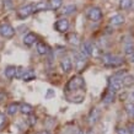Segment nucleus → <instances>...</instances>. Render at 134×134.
<instances>
[{
	"mask_svg": "<svg viewBox=\"0 0 134 134\" xmlns=\"http://www.w3.org/2000/svg\"><path fill=\"white\" fill-rule=\"evenodd\" d=\"M85 89V81L81 76H73L70 79L66 86H65V93L68 95L70 92H74L76 90H82Z\"/></svg>",
	"mask_w": 134,
	"mask_h": 134,
	"instance_id": "f257e3e1",
	"label": "nucleus"
},
{
	"mask_svg": "<svg viewBox=\"0 0 134 134\" xmlns=\"http://www.w3.org/2000/svg\"><path fill=\"white\" fill-rule=\"evenodd\" d=\"M102 60H103V65L105 66H108V68H117V66H121L123 64V59L122 57H118V55H112V54H105L102 57Z\"/></svg>",
	"mask_w": 134,
	"mask_h": 134,
	"instance_id": "f03ea898",
	"label": "nucleus"
},
{
	"mask_svg": "<svg viewBox=\"0 0 134 134\" xmlns=\"http://www.w3.org/2000/svg\"><path fill=\"white\" fill-rule=\"evenodd\" d=\"M86 17L91 21H100L102 19V11L101 9L97 8V6H92V8H89L86 10Z\"/></svg>",
	"mask_w": 134,
	"mask_h": 134,
	"instance_id": "7ed1b4c3",
	"label": "nucleus"
},
{
	"mask_svg": "<svg viewBox=\"0 0 134 134\" xmlns=\"http://www.w3.org/2000/svg\"><path fill=\"white\" fill-rule=\"evenodd\" d=\"M73 55H74V63H75V66H76L77 71H82L86 62H87L86 60V57L81 52H74Z\"/></svg>",
	"mask_w": 134,
	"mask_h": 134,
	"instance_id": "20e7f679",
	"label": "nucleus"
},
{
	"mask_svg": "<svg viewBox=\"0 0 134 134\" xmlns=\"http://www.w3.org/2000/svg\"><path fill=\"white\" fill-rule=\"evenodd\" d=\"M122 79L116 76L110 77L108 80V91H112V92H117L119 90L122 89Z\"/></svg>",
	"mask_w": 134,
	"mask_h": 134,
	"instance_id": "39448f33",
	"label": "nucleus"
},
{
	"mask_svg": "<svg viewBox=\"0 0 134 134\" xmlns=\"http://www.w3.org/2000/svg\"><path fill=\"white\" fill-rule=\"evenodd\" d=\"M0 35L5 38H11L15 35V30L10 24H1L0 25Z\"/></svg>",
	"mask_w": 134,
	"mask_h": 134,
	"instance_id": "423d86ee",
	"label": "nucleus"
},
{
	"mask_svg": "<svg viewBox=\"0 0 134 134\" xmlns=\"http://www.w3.org/2000/svg\"><path fill=\"white\" fill-rule=\"evenodd\" d=\"M33 12H35L33 11V4H29L25 5V6H21L17 10V16H19V19H27Z\"/></svg>",
	"mask_w": 134,
	"mask_h": 134,
	"instance_id": "0eeeda50",
	"label": "nucleus"
},
{
	"mask_svg": "<svg viewBox=\"0 0 134 134\" xmlns=\"http://www.w3.org/2000/svg\"><path fill=\"white\" fill-rule=\"evenodd\" d=\"M54 29H55V31H58V32H62V33L66 32L68 29H69V21L66 20V19H59V20L54 24Z\"/></svg>",
	"mask_w": 134,
	"mask_h": 134,
	"instance_id": "6e6552de",
	"label": "nucleus"
},
{
	"mask_svg": "<svg viewBox=\"0 0 134 134\" xmlns=\"http://www.w3.org/2000/svg\"><path fill=\"white\" fill-rule=\"evenodd\" d=\"M60 68L64 73H69L70 70L73 69V62L70 59L69 57H64L62 58L60 60Z\"/></svg>",
	"mask_w": 134,
	"mask_h": 134,
	"instance_id": "1a4fd4ad",
	"label": "nucleus"
},
{
	"mask_svg": "<svg viewBox=\"0 0 134 134\" xmlns=\"http://www.w3.org/2000/svg\"><path fill=\"white\" fill-rule=\"evenodd\" d=\"M80 52L85 55V57H91L93 53V47H92V43L89 41L84 42V43H81V51Z\"/></svg>",
	"mask_w": 134,
	"mask_h": 134,
	"instance_id": "9d476101",
	"label": "nucleus"
},
{
	"mask_svg": "<svg viewBox=\"0 0 134 134\" xmlns=\"http://www.w3.org/2000/svg\"><path fill=\"white\" fill-rule=\"evenodd\" d=\"M36 51H37L38 54H41V55H46V54L49 52V48L47 47V44L43 43V42H37L36 43Z\"/></svg>",
	"mask_w": 134,
	"mask_h": 134,
	"instance_id": "9b49d317",
	"label": "nucleus"
},
{
	"mask_svg": "<svg viewBox=\"0 0 134 134\" xmlns=\"http://www.w3.org/2000/svg\"><path fill=\"white\" fill-rule=\"evenodd\" d=\"M47 9H51L49 8V4L47 1H38L36 4H33V11L35 12L43 11V10H47Z\"/></svg>",
	"mask_w": 134,
	"mask_h": 134,
	"instance_id": "f8f14e48",
	"label": "nucleus"
},
{
	"mask_svg": "<svg viewBox=\"0 0 134 134\" xmlns=\"http://www.w3.org/2000/svg\"><path fill=\"white\" fill-rule=\"evenodd\" d=\"M37 41V37H36V35L35 33H27L26 36L24 37V43L26 46H32L35 42Z\"/></svg>",
	"mask_w": 134,
	"mask_h": 134,
	"instance_id": "ddd939ff",
	"label": "nucleus"
},
{
	"mask_svg": "<svg viewBox=\"0 0 134 134\" xmlns=\"http://www.w3.org/2000/svg\"><path fill=\"white\" fill-rule=\"evenodd\" d=\"M36 77V74H35V71L31 69H26V71H25L24 76H22V80L24 81H31V80H33Z\"/></svg>",
	"mask_w": 134,
	"mask_h": 134,
	"instance_id": "4468645a",
	"label": "nucleus"
},
{
	"mask_svg": "<svg viewBox=\"0 0 134 134\" xmlns=\"http://www.w3.org/2000/svg\"><path fill=\"white\" fill-rule=\"evenodd\" d=\"M15 73H16V66H14V65H9L8 68L5 69V76L8 79L15 77Z\"/></svg>",
	"mask_w": 134,
	"mask_h": 134,
	"instance_id": "2eb2a0df",
	"label": "nucleus"
},
{
	"mask_svg": "<svg viewBox=\"0 0 134 134\" xmlns=\"http://www.w3.org/2000/svg\"><path fill=\"white\" fill-rule=\"evenodd\" d=\"M19 111H20V107H19L17 103H10V105L8 106L6 112H8V114H10V116H14V114H16Z\"/></svg>",
	"mask_w": 134,
	"mask_h": 134,
	"instance_id": "dca6fc26",
	"label": "nucleus"
},
{
	"mask_svg": "<svg viewBox=\"0 0 134 134\" xmlns=\"http://www.w3.org/2000/svg\"><path fill=\"white\" fill-rule=\"evenodd\" d=\"M111 24L114 25V26H118V25L124 24V17L122 15H114L113 17H111Z\"/></svg>",
	"mask_w": 134,
	"mask_h": 134,
	"instance_id": "f3484780",
	"label": "nucleus"
},
{
	"mask_svg": "<svg viewBox=\"0 0 134 134\" xmlns=\"http://www.w3.org/2000/svg\"><path fill=\"white\" fill-rule=\"evenodd\" d=\"M134 84V76L133 75H126L122 77V85L123 86H132Z\"/></svg>",
	"mask_w": 134,
	"mask_h": 134,
	"instance_id": "a211bd4d",
	"label": "nucleus"
},
{
	"mask_svg": "<svg viewBox=\"0 0 134 134\" xmlns=\"http://www.w3.org/2000/svg\"><path fill=\"white\" fill-rule=\"evenodd\" d=\"M98 117H100V111H98V108H93L92 111H91V113H90V123H96L97 122Z\"/></svg>",
	"mask_w": 134,
	"mask_h": 134,
	"instance_id": "6ab92c4d",
	"label": "nucleus"
},
{
	"mask_svg": "<svg viewBox=\"0 0 134 134\" xmlns=\"http://www.w3.org/2000/svg\"><path fill=\"white\" fill-rule=\"evenodd\" d=\"M20 111H21V113H24V114H32L33 107L31 105H29V103H24L20 107Z\"/></svg>",
	"mask_w": 134,
	"mask_h": 134,
	"instance_id": "aec40b11",
	"label": "nucleus"
},
{
	"mask_svg": "<svg viewBox=\"0 0 134 134\" xmlns=\"http://www.w3.org/2000/svg\"><path fill=\"white\" fill-rule=\"evenodd\" d=\"M133 5V0H119V6L123 10H128V9L132 8Z\"/></svg>",
	"mask_w": 134,
	"mask_h": 134,
	"instance_id": "412c9836",
	"label": "nucleus"
},
{
	"mask_svg": "<svg viewBox=\"0 0 134 134\" xmlns=\"http://www.w3.org/2000/svg\"><path fill=\"white\" fill-rule=\"evenodd\" d=\"M114 100V92H112V91H107V93H106L105 96H103V103H110V102H112Z\"/></svg>",
	"mask_w": 134,
	"mask_h": 134,
	"instance_id": "4be33fe9",
	"label": "nucleus"
},
{
	"mask_svg": "<svg viewBox=\"0 0 134 134\" xmlns=\"http://www.w3.org/2000/svg\"><path fill=\"white\" fill-rule=\"evenodd\" d=\"M126 112L129 117H134V102H129L126 105Z\"/></svg>",
	"mask_w": 134,
	"mask_h": 134,
	"instance_id": "5701e85b",
	"label": "nucleus"
},
{
	"mask_svg": "<svg viewBox=\"0 0 134 134\" xmlns=\"http://www.w3.org/2000/svg\"><path fill=\"white\" fill-rule=\"evenodd\" d=\"M62 4H63V0H51L49 8L53 9V10H58L62 6Z\"/></svg>",
	"mask_w": 134,
	"mask_h": 134,
	"instance_id": "b1692460",
	"label": "nucleus"
},
{
	"mask_svg": "<svg viewBox=\"0 0 134 134\" xmlns=\"http://www.w3.org/2000/svg\"><path fill=\"white\" fill-rule=\"evenodd\" d=\"M124 53H126L127 55L134 54V44L133 43H128V44L124 46Z\"/></svg>",
	"mask_w": 134,
	"mask_h": 134,
	"instance_id": "393cba45",
	"label": "nucleus"
},
{
	"mask_svg": "<svg viewBox=\"0 0 134 134\" xmlns=\"http://www.w3.org/2000/svg\"><path fill=\"white\" fill-rule=\"evenodd\" d=\"M75 10H76V6H75V5H68V6L64 8L63 14H64V15H70V14L75 12Z\"/></svg>",
	"mask_w": 134,
	"mask_h": 134,
	"instance_id": "a878e982",
	"label": "nucleus"
},
{
	"mask_svg": "<svg viewBox=\"0 0 134 134\" xmlns=\"http://www.w3.org/2000/svg\"><path fill=\"white\" fill-rule=\"evenodd\" d=\"M25 71H26V69H24L22 66H17V68H16V73H15V77H17V79H22Z\"/></svg>",
	"mask_w": 134,
	"mask_h": 134,
	"instance_id": "bb28decb",
	"label": "nucleus"
},
{
	"mask_svg": "<svg viewBox=\"0 0 134 134\" xmlns=\"http://www.w3.org/2000/svg\"><path fill=\"white\" fill-rule=\"evenodd\" d=\"M68 40H69L70 43H75V44H76L77 41H79V40H77V35H75V33H70L69 37H68Z\"/></svg>",
	"mask_w": 134,
	"mask_h": 134,
	"instance_id": "cd10ccee",
	"label": "nucleus"
},
{
	"mask_svg": "<svg viewBox=\"0 0 134 134\" xmlns=\"http://www.w3.org/2000/svg\"><path fill=\"white\" fill-rule=\"evenodd\" d=\"M5 124H6V117H5L4 113L0 112V129H3Z\"/></svg>",
	"mask_w": 134,
	"mask_h": 134,
	"instance_id": "c85d7f7f",
	"label": "nucleus"
},
{
	"mask_svg": "<svg viewBox=\"0 0 134 134\" xmlns=\"http://www.w3.org/2000/svg\"><path fill=\"white\" fill-rule=\"evenodd\" d=\"M128 134H134V123H130L128 126V129H127Z\"/></svg>",
	"mask_w": 134,
	"mask_h": 134,
	"instance_id": "c756f323",
	"label": "nucleus"
},
{
	"mask_svg": "<svg viewBox=\"0 0 134 134\" xmlns=\"http://www.w3.org/2000/svg\"><path fill=\"white\" fill-rule=\"evenodd\" d=\"M118 133L119 134H128V132H127V129H119L118 130Z\"/></svg>",
	"mask_w": 134,
	"mask_h": 134,
	"instance_id": "7c9ffc66",
	"label": "nucleus"
},
{
	"mask_svg": "<svg viewBox=\"0 0 134 134\" xmlns=\"http://www.w3.org/2000/svg\"><path fill=\"white\" fill-rule=\"evenodd\" d=\"M129 60L132 62V63H134V54H132V55H130V58H129Z\"/></svg>",
	"mask_w": 134,
	"mask_h": 134,
	"instance_id": "2f4dec72",
	"label": "nucleus"
},
{
	"mask_svg": "<svg viewBox=\"0 0 134 134\" xmlns=\"http://www.w3.org/2000/svg\"><path fill=\"white\" fill-rule=\"evenodd\" d=\"M40 134H51V133H49L48 130H42V132H41Z\"/></svg>",
	"mask_w": 134,
	"mask_h": 134,
	"instance_id": "473e14b6",
	"label": "nucleus"
},
{
	"mask_svg": "<svg viewBox=\"0 0 134 134\" xmlns=\"http://www.w3.org/2000/svg\"><path fill=\"white\" fill-rule=\"evenodd\" d=\"M52 95H54V93L52 92V90H49V92H48V95H47V97H49V96H52Z\"/></svg>",
	"mask_w": 134,
	"mask_h": 134,
	"instance_id": "72a5a7b5",
	"label": "nucleus"
},
{
	"mask_svg": "<svg viewBox=\"0 0 134 134\" xmlns=\"http://www.w3.org/2000/svg\"><path fill=\"white\" fill-rule=\"evenodd\" d=\"M132 98H133V101H134V91L132 92Z\"/></svg>",
	"mask_w": 134,
	"mask_h": 134,
	"instance_id": "f704fd0d",
	"label": "nucleus"
},
{
	"mask_svg": "<svg viewBox=\"0 0 134 134\" xmlns=\"http://www.w3.org/2000/svg\"><path fill=\"white\" fill-rule=\"evenodd\" d=\"M77 134H84V133H82V132H79V133H77Z\"/></svg>",
	"mask_w": 134,
	"mask_h": 134,
	"instance_id": "c9c22d12",
	"label": "nucleus"
}]
</instances>
